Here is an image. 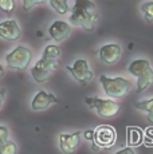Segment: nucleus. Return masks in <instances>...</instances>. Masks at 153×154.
<instances>
[{"label":"nucleus","instance_id":"nucleus-1","mask_svg":"<svg viewBox=\"0 0 153 154\" xmlns=\"http://www.w3.org/2000/svg\"><path fill=\"white\" fill-rule=\"evenodd\" d=\"M70 22L73 26L85 28L86 31H93L98 22V11L90 0H76L71 8Z\"/></svg>","mask_w":153,"mask_h":154},{"label":"nucleus","instance_id":"nucleus-2","mask_svg":"<svg viewBox=\"0 0 153 154\" xmlns=\"http://www.w3.org/2000/svg\"><path fill=\"white\" fill-rule=\"evenodd\" d=\"M129 72L137 76V93H142L153 83V69L146 59H136L129 64Z\"/></svg>","mask_w":153,"mask_h":154},{"label":"nucleus","instance_id":"nucleus-3","mask_svg":"<svg viewBox=\"0 0 153 154\" xmlns=\"http://www.w3.org/2000/svg\"><path fill=\"white\" fill-rule=\"evenodd\" d=\"M99 82H101L105 94L110 98H122L129 93L132 87V82L126 78H122V76L109 78L106 75H101Z\"/></svg>","mask_w":153,"mask_h":154},{"label":"nucleus","instance_id":"nucleus-4","mask_svg":"<svg viewBox=\"0 0 153 154\" xmlns=\"http://www.w3.org/2000/svg\"><path fill=\"white\" fill-rule=\"evenodd\" d=\"M57 66H58L57 59H51L46 55H42V58L31 69V75L35 82L43 83V82H47L51 78L52 71L57 69Z\"/></svg>","mask_w":153,"mask_h":154},{"label":"nucleus","instance_id":"nucleus-5","mask_svg":"<svg viewBox=\"0 0 153 154\" xmlns=\"http://www.w3.org/2000/svg\"><path fill=\"white\" fill-rule=\"evenodd\" d=\"M32 54L31 51L24 46H17L10 54L5 56V63L10 69L14 70H24L31 63Z\"/></svg>","mask_w":153,"mask_h":154},{"label":"nucleus","instance_id":"nucleus-6","mask_svg":"<svg viewBox=\"0 0 153 154\" xmlns=\"http://www.w3.org/2000/svg\"><path fill=\"white\" fill-rule=\"evenodd\" d=\"M116 130L111 126L102 125L94 130V141H93V150L98 152L99 147H110L116 143Z\"/></svg>","mask_w":153,"mask_h":154},{"label":"nucleus","instance_id":"nucleus-7","mask_svg":"<svg viewBox=\"0 0 153 154\" xmlns=\"http://www.w3.org/2000/svg\"><path fill=\"white\" fill-rule=\"evenodd\" d=\"M86 103L92 106L93 109H95L98 115H101V117H104V118H111V117H114V115H117V112L120 111V105L111 99L87 98Z\"/></svg>","mask_w":153,"mask_h":154},{"label":"nucleus","instance_id":"nucleus-8","mask_svg":"<svg viewBox=\"0 0 153 154\" xmlns=\"http://www.w3.org/2000/svg\"><path fill=\"white\" fill-rule=\"evenodd\" d=\"M66 70L73 75V78L76 79L81 85L89 83L93 79V71L90 70L89 63L85 59H78L71 66H66Z\"/></svg>","mask_w":153,"mask_h":154},{"label":"nucleus","instance_id":"nucleus-9","mask_svg":"<svg viewBox=\"0 0 153 154\" xmlns=\"http://www.w3.org/2000/svg\"><path fill=\"white\" fill-rule=\"evenodd\" d=\"M121 54L122 48L117 43H108L98 50L99 59L106 64H116L121 58Z\"/></svg>","mask_w":153,"mask_h":154},{"label":"nucleus","instance_id":"nucleus-10","mask_svg":"<svg viewBox=\"0 0 153 154\" xmlns=\"http://www.w3.org/2000/svg\"><path fill=\"white\" fill-rule=\"evenodd\" d=\"M22 31L20 27L17 24L16 20L11 19V20H4V22L0 23V36L5 40H10V42H15L20 38Z\"/></svg>","mask_w":153,"mask_h":154},{"label":"nucleus","instance_id":"nucleus-11","mask_svg":"<svg viewBox=\"0 0 153 154\" xmlns=\"http://www.w3.org/2000/svg\"><path fill=\"white\" fill-rule=\"evenodd\" d=\"M59 100L57 99V97L54 94L46 93V91H39L36 93V95L34 97V99L31 100V109L34 111H42L46 110L47 107L52 105V103H58Z\"/></svg>","mask_w":153,"mask_h":154},{"label":"nucleus","instance_id":"nucleus-12","mask_svg":"<svg viewBox=\"0 0 153 154\" xmlns=\"http://www.w3.org/2000/svg\"><path fill=\"white\" fill-rule=\"evenodd\" d=\"M48 34L55 42H63L71 34V26L63 20H57L48 28Z\"/></svg>","mask_w":153,"mask_h":154},{"label":"nucleus","instance_id":"nucleus-13","mask_svg":"<svg viewBox=\"0 0 153 154\" xmlns=\"http://www.w3.org/2000/svg\"><path fill=\"white\" fill-rule=\"evenodd\" d=\"M81 131H75L74 134H61L59 135V147L63 153L70 154L78 147Z\"/></svg>","mask_w":153,"mask_h":154},{"label":"nucleus","instance_id":"nucleus-14","mask_svg":"<svg viewBox=\"0 0 153 154\" xmlns=\"http://www.w3.org/2000/svg\"><path fill=\"white\" fill-rule=\"evenodd\" d=\"M126 138H128V147L138 146L144 142V133L140 127L129 126L126 130Z\"/></svg>","mask_w":153,"mask_h":154},{"label":"nucleus","instance_id":"nucleus-15","mask_svg":"<svg viewBox=\"0 0 153 154\" xmlns=\"http://www.w3.org/2000/svg\"><path fill=\"white\" fill-rule=\"evenodd\" d=\"M137 110L141 111H145L149 117V121L153 122V98L148 99V100H141V102H136L134 103Z\"/></svg>","mask_w":153,"mask_h":154},{"label":"nucleus","instance_id":"nucleus-16","mask_svg":"<svg viewBox=\"0 0 153 154\" xmlns=\"http://www.w3.org/2000/svg\"><path fill=\"white\" fill-rule=\"evenodd\" d=\"M50 5L59 15H64L70 11V5L66 0H50Z\"/></svg>","mask_w":153,"mask_h":154},{"label":"nucleus","instance_id":"nucleus-17","mask_svg":"<svg viewBox=\"0 0 153 154\" xmlns=\"http://www.w3.org/2000/svg\"><path fill=\"white\" fill-rule=\"evenodd\" d=\"M141 11L145 17L146 22L152 23L153 22V2H146L141 5Z\"/></svg>","mask_w":153,"mask_h":154},{"label":"nucleus","instance_id":"nucleus-18","mask_svg":"<svg viewBox=\"0 0 153 154\" xmlns=\"http://www.w3.org/2000/svg\"><path fill=\"white\" fill-rule=\"evenodd\" d=\"M43 55L58 60V58H59V55H61V48L58 46H55V44H48V46H46L45 51H43Z\"/></svg>","mask_w":153,"mask_h":154},{"label":"nucleus","instance_id":"nucleus-19","mask_svg":"<svg viewBox=\"0 0 153 154\" xmlns=\"http://www.w3.org/2000/svg\"><path fill=\"white\" fill-rule=\"evenodd\" d=\"M17 146L15 142L7 141L5 143L0 145V154H16Z\"/></svg>","mask_w":153,"mask_h":154},{"label":"nucleus","instance_id":"nucleus-20","mask_svg":"<svg viewBox=\"0 0 153 154\" xmlns=\"http://www.w3.org/2000/svg\"><path fill=\"white\" fill-rule=\"evenodd\" d=\"M0 8L5 14H11L15 8V2L14 0H0Z\"/></svg>","mask_w":153,"mask_h":154},{"label":"nucleus","instance_id":"nucleus-21","mask_svg":"<svg viewBox=\"0 0 153 154\" xmlns=\"http://www.w3.org/2000/svg\"><path fill=\"white\" fill-rule=\"evenodd\" d=\"M8 138H10V130H8L5 126L0 125V145H3L7 141H10Z\"/></svg>","mask_w":153,"mask_h":154},{"label":"nucleus","instance_id":"nucleus-22","mask_svg":"<svg viewBox=\"0 0 153 154\" xmlns=\"http://www.w3.org/2000/svg\"><path fill=\"white\" fill-rule=\"evenodd\" d=\"M43 0L42 2H27V0H26V2H23V7H24V10H31L32 7H34V5H38V4H43Z\"/></svg>","mask_w":153,"mask_h":154},{"label":"nucleus","instance_id":"nucleus-23","mask_svg":"<svg viewBox=\"0 0 153 154\" xmlns=\"http://www.w3.org/2000/svg\"><path fill=\"white\" fill-rule=\"evenodd\" d=\"M116 154H136V153H134V150L132 147H125V149L118 150Z\"/></svg>","mask_w":153,"mask_h":154},{"label":"nucleus","instance_id":"nucleus-24","mask_svg":"<svg viewBox=\"0 0 153 154\" xmlns=\"http://www.w3.org/2000/svg\"><path fill=\"white\" fill-rule=\"evenodd\" d=\"M85 137L87 138L89 141H94V130H87L86 133H85Z\"/></svg>","mask_w":153,"mask_h":154},{"label":"nucleus","instance_id":"nucleus-25","mask_svg":"<svg viewBox=\"0 0 153 154\" xmlns=\"http://www.w3.org/2000/svg\"><path fill=\"white\" fill-rule=\"evenodd\" d=\"M4 98H5V91L3 88H0V109H2L3 103H4Z\"/></svg>","mask_w":153,"mask_h":154},{"label":"nucleus","instance_id":"nucleus-26","mask_svg":"<svg viewBox=\"0 0 153 154\" xmlns=\"http://www.w3.org/2000/svg\"><path fill=\"white\" fill-rule=\"evenodd\" d=\"M4 76V69H3V66L0 64V78H3Z\"/></svg>","mask_w":153,"mask_h":154}]
</instances>
